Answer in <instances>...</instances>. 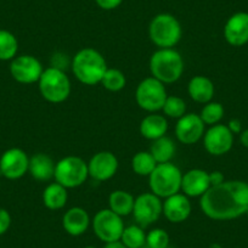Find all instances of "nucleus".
I'll list each match as a JSON object with an SVG mask.
<instances>
[{
	"instance_id": "nucleus-21",
	"label": "nucleus",
	"mask_w": 248,
	"mask_h": 248,
	"mask_svg": "<svg viewBox=\"0 0 248 248\" xmlns=\"http://www.w3.org/2000/svg\"><path fill=\"white\" fill-rule=\"evenodd\" d=\"M55 167L56 164L51 157L45 154H35L30 158L28 171L35 180L46 181L54 178Z\"/></svg>"
},
{
	"instance_id": "nucleus-40",
	"label": "nucleus",
	"mask_w": 248,
	"mask_h": 248,
	"mask_svg": "<svg viewBox=\"0 0 248 248\" xmlns=\"http://www.w3.org/2000/svg\"><path fill=\"white\" fill-rule=\"evenodd\" d=\"M246 214H247V217H248V209H247V212H246Z\"/></svg>"
},
{
	"instance_id": "nucleus-2",
	"label": "nucleus",
	"mask_w": 248,
	"mask_h": 248,
	"mask_svg": "<svg viewBox=\"0 0 248 248\" xmlns=\"http://www.w3.org/2000/svg\"><path fill=\"white\" fill-rule=\"evenodd\" d=\"M72 71L80 83L95 85L101 83L102 77L107 71L106 60L97 50L85 47L79 50L73 57Z\"/></svg>"
},
{
	"instance_id": "nucleus-6",
	"label": "nucleus",
	"mask_w": 248,
	"mask_h": 248,
	"mask_svg": "<svg viewBox=\"0 0 248 248\" xmlns=\"http://www.w3.org/2000/svg\"><path fill=\"white\" fill-rule=\"evenodd\" d=\"M38 84L42 96L52 104L63 102L71 94L70 78L59 67H49L43 71Z\"/></svg>"
},
{
	"instance_id": "nucleus-3",
	"label": "nucleus",
	"mask_w": 248,
	"mask_h": 248,
	"mask_svg": "<svg viewBox=\"0 0 248 248\" xmlns=\"http://www.w3.org/2000/svg\"><path fill=\"white\" fill-rule=\"evenodd\" d=\"M150 71L152 77L163 84H171L183 75L184 60L173 47L159 49L150 59Z\"/></svg>"
},
{
	"instance_id": "nucleus-7",
	"label": "nucleus",
	"mask_w": 248,
	"mask_h": 248,
	"mask_svg": "<svg viewBox=\"0 0 248 248\" xmlns=\"http://www.w3.org/2000/svg\"><path fill=\"white\" fill-rule=\"evenodd\" d=\"M89 176L88 163L77 156H67L60 159L55 167L54 178L56 183L65 186L66 189L78 187L85 183Z\"/></svg>"
},
{
	"instance_id": "nucleus-10",
	"label": "nucleus",
	"mask_w": 248,
	"mask_h": 248,
	"mask_svg": "<svg viewBox=\"0 0 248 248\" xmlns=\"http://www.w3.org/2000/svg\"><path fill=\"white\" fill-rule=\"evenodd\" d=\"M162 213L163 203L161 202V199L152 192H145L135 199L133 214L141 228H146L156 223Z\"/></svg>"
},
{
	"instance_id": "nucleus-33",
	"label": "nucleus",
	"mask_w": 248,
	"mask_h": 248,
	"mask_svg": "<svg viewBox=\"0 0 248 248\" xmlns=\"http://www.w3.org/2000/svg\"><path fill=\"white\" fill-rule=\"evenodd\" d=\"M11 225V216L6 209L0 208V235L5 233Z\"/></svg>"
},
{
	"instance_id": "nucleus-37",
	"label": "nucleus",
	"mask_w": 248,
	"mask_h": 248,
	"mask_svg": "<svg viewBox=\"0 0 248 248\" xmlns=\"http://www.w3.org/2000/svg\"><path fill=\"white\" fill-rule=\"evenodd\" d=\"M240 140H241V144L243 145L245 147H248V129L242 130L240 133Z\"/></svg>"
},
{
	"instance_id": "nucleus-23",
	"label": "nucleus",
	"mask_w": 248,
	"mask_h": 248,
	"mask_svg": "<svg viewBox=\"0 0 248 248\" xmlns=\"http://www.w3.org/2000/svg\"><path fill=\"white\" fill-rule=\"evenodd\" d=\"M67 189L59 183L47 185L43 192V203L46 208L51 209V211L63 208L67 203Z\"/></svg>"
},
{
	"instance_id": "nucleus-20",
	"label": "nucleus",
	"mask_w": 248,
	"mask_h": 248,
	"mask_svg": "<svg viewBox=\"0 0 248 248\" xmlns=\"http://www.w3.org/2000/svg\"><path fill=\"white\" fill-rule=\"evenodd\" d=\"M187 93L194 101L199 104H208L214 96V84L204 76H196L189 82Z\"/></svg>"
},
{
	"instance_id": "nucleus-32",
	"label": "nucleus",
	"mask_w": 248,
	"mask_h": 248,
	"mask_svg": "<svg viewBox=\"0 0 248 248\" xmlns=\"http://www.w3.org/2000/svg\"><path fill=\"white\" fill-rule=\"evenodd\" d=\"M146 245L150 248H167L169 245V235L163 229H154L146 235Z\"/></svg>"
},
{
	"instance_id": "nucleus-28",
	"label": "nucleus",
	"mask_w": 248,
	"mask_h": 248,
	"mask_svg": "<svg viewBox=\"0 0 248 248\" xmlns=\"http://www.w3.org/2000/svg\"><path fill=\"white\" fill-rule=\"evenodd\" d=\"M156 159L149 152H138L132 159V167L138 175L149 176L157 166Z\"/></svg>"
},
{
	"instance_id": "nucleus-36",
	"label": "nucleus",
	"mask_w": 248,
	"mask_h": 248,
	"mask_svg": "<svg viewBox=\"0 0 248 248\" xmlns=\"http://www.w3.org/2000/svg\"><path fill=\"white\" fill-rule=\"evenodd\" d=\"M228 128L230 129V132L232 134H240L242 132V124H241V121L238 119H231L228 124Z\"/></svg>"
},
{
	"instance_id": "nucleus-35",
	"label": "nucleus",
	"mask_w": 248,
	"mask_h": 248,
	"mask_svg": "<svg viewBox=\"0 0 248 248\" xmlns=\"http://www.w3.org/2000/svg\"><path fill=\"white\" fill-rule=\"evenodd\" d=\"M209 181H211V186H216L219 185V184L224 183L225 179H224V175L221 171L214 170L212 173H209Z\"/></svg>"
},
{
	"instance_id": "nucleus-27",
	"label": "nucleus",
	"mask_w": 248,
	"mask_h": 248,
	"mask_svg": "<svg viewBox=\"0 0 248 248\" xmlns=\"http://www.w3.org/2000/svg\"><path fill=\"white\" fill-rule=\"evenodd\" d=\"M18 42L15 35L5 30H0V61H9L16 57Z\"/></svg>"
},
{
	"instance_id": "nucleus-39",
	"label": "nucleus",
	"mask_w": 248,
	"mask_h": 248,
	"mask_svg": "<svg viewBox=\"0 0 248 248\" xmlns=\"http://www.w3.org/2000/svg\"><path fill=\"white\" fill-rule=\"evenodd\" d=\"M84 248H95V247H93V246H88V247H84Z\"/></svg>"
},
{
	"instance_id": "nucleus-25",
	"label": "nucleus",
	"mask_w": 248,
	"mask_h": 248,
	"mask_svg": "<svg viewBox=\"0 0 248 248\" xmlns=\"http://www.w3.org/2000/svg\"><path fill=\"white\" fill-rule=\"evenodd\" d=\"M175 144L173 140L168 137H162L159 139L154 140L150 149V154L154 156L157 163H167L170 162L175 155Z\"/></svg>"
},
{
	"instance_id": "nucleus-13",
	"label": "nucleus",
	"mask_w": 248,
	"mask_h": 248,
	"mask_svg": "<svg viewBox=\"0 0 248 248\" xmlns=\"http://www.w3.org/2000/svg\"><path fill=\"white\" fill-rule=\"evenodd\" d=\"M30 167V158L23 150L14 147L6 150L0 158V173L10 180H16L25 175Z\"/></svg>"
},
{
	"instance_id": "nucleus-34",
	"label": "nucleus",
	"mask_w": 248,
	"mask_h": 248,
	"mask_svg": "<svg viewBox=\"0 0 248 248\" xmlns=\"http://www.w3.org/2000/svg\"><path fill=\"white\" fill-rule=\"evenodd\" d=\"M122 1L123 0H95L97 6L101 8L102 10H114L121 5Z\"/></svg>"
},
{
	"instance_id": "nucleus-19",
	"label": "nucleus",
	"mask_w": 248,
	"mask_h": 248,
	"mask_svg": "<svg viewBox=\"0 0 248 248\" xmlns=\"http://www.w3.org/2000/svg\"><path fill=\"white\" fill-rule=\"evenodd\" d=\"M90 224L89 214L80 207L68 209L62 218V226L71 236H80L88 230Z\"/></svg>"
},
{
	"instance_id": "nucleus-9",
	"label": "nucleus",
	"mask_w": 248,
	"mask_h": 248,
	"mask_svg": "<svg viewBox=\"0 0 248 248\" xmlns=\"http://www.w3.org/2000/svg\"><path fill=\"white\" fill-rule=\"evenodd\" d=\"M93 230L99 240L108 243L121 240L124 230L122 217L112 212L111 209H101L95 214L93 219Z\"/></svg>"
},
{
	"instance_id": "nucleus-15",
	"label": "nucleus",
	"mask_w": 248,
	"mask_h": 248,
	"mask_svg": "<svg viewBox=\"0 0 248 248\" xmlns=\"http://www.w3.org/2000/svg\"><path fill=\"white\" fill-rule=\"evenodd\" d=\"M118 169V159L112 152L101 151L92 157L88 163L89 175L97 181L111 179Z\"/></svg>"
},
{
	"instance_id": "nucleus-29",
	"label": "nucleus",
	"mask_w": 248,
	"mask_h": 248,
	"mask_svg": "<svg viewBox=\"0 0 248 248\" xmlns=\"http://www.w3.org/2000/svg\"><path fill=\"white\" fill-rule=\"evenodd\" d=\"M101 84L108 92H119L125 87L127 79L122 71L117 70V68H107L101 79Z\"/></svg>"
},
{
	"instance_id": "nucleus-22",
	"label": "nucleus",
	"mask_w": 248,
	"mask_h": 248,
	"mask_svg": "<svg viewBox=\"0 0 248 248\" xmlns=\"http://www.w3.org/2000/svg\"><path fill=\"white\" fill-rule=\"evenodd\" d=\"M168 130V122L161 114H149L140 123V134L149 140H156L164 137Z\"/></svg>"
},
{
	"instance_id": "nucleus-38",
	"label": "nucleus",
	"mask_w": 248,
	"mask_h": 248,
	"mask_svg": "<svg viewBox=\"0 0 248 248\" xmlns=\"http://www.w3.org/2000/svg\"><path fill=\"white\" fill-rule=\"evenodd\" d=\"M104 248H127L121 241H114V242H108L105 243Z\"/></svg>"
},
{
	"instance_id": "nucleus-12",
	"label": "nucleus",
	"mask_w": 248,
	"mask_h": 248,
	"mask_svg": "<svg viewBox=\"0 0 248 248\" xmlns=\"http://www.w3.org/2000/svg\"><path fill=\"white\" fill-rule=\"evenodd\" d=\"M203 145L207 152L213 156H223L228 154L233 145V134L228 125H212L203 135Z\"/></svg>"
},
{
	"instance_id": "nucleus-17",
	"label": "nucleus",
	"mask_w": 248,
	"mask_h": 248,
	"mask_svg": "<svg viewBox=\"0 0 248 248\" xmlns=\"http://www.w3.org/2000/svg\"><path fill=\"white\" fill-rule=\"evenodd\" d=\"M211 187L209 173L202 169L186 171L181 180V190L187 197H200Z\"/></svg>"
},
{
	"instance_id": "nucleus-31",
	"label": "nucleus",
	"mask_w": 248,
	"mask_h": 248,
	"mask_svg": "<svg viewBox=\"0 0 248 248\" xmlns=\"http://www.w3.org/2000/svg\"><path fill=\"white\" fill-rule=\"evenodd\" d=\"M163 112L166 116L170 118H181L186 114V104L181 97L179 96H168L163 105Z\"/></svg>"
},
{
	"instance_id": "nucleus-16",
	"label": "nucleus",
	"mask_w": 248,
	"mask_h": 248,
	"mask_svg": "<svg viewBox=\"0 0 248 248\" xmlns=\"http://www.w3.org/2000/svg\"><path fill=\"white\" fill-rule=\"evenodd\" d=\"M224 37L232 46L248 43V13H236L229 17L224 27Z\"/></svg>"
},
{
	"instance_id": "nucleus-24",
	"label": "nucleus",
	"mask_w": 248,
	"mask_h": 248,
	"mask_svg": "<svg viewBox=\"0 0 248 248\" xmlns=\"http://www.w3.org/2000/svg\"><path fill=\"white\" fill-rule=\"evenodd\" d=\"M135 199L124 190H116L108 197L109 209L119 217H127L133 213Z\"/></svg>"
},
{
	"instance_id": "nucleus-18",
	"label": "nucleus",
	"mask_w": 248,
	"mask_h": 248,
	"mask_svg": "<svg viewBox=\"0 0 248 248\" xmlns=\"http://www.w3.org/2000/svg\"><path fill=\"white\" fill-rule=\"evenodd\" d=\"M163 214L170 223H183L191 214V203L184 194H175L167 197L163 202Z\"/></svg>"
},
{
	"instance_id": "nucleus-26",
	"label": "nucleus",
	"mask_w": 248,
	"mask_h": 248,
	"mask_svg": "<svg viewBox=\"0 0 248 248\" xmlns=\"http://www.w3.org/2000/svg\"><path fill=\"white\" fill-rule=\"evenodd\" d=\"M119 241L127 248H141L146 243V233L140 225H130L124 228Z\"/></svg>"
},
{
	"instance_id": "nucleus-8",
	"label": "nucleus",
	"mask_w": 248,
	"mask_h": 248,
	"mask_svg": "<svg viewBox=\"0 0 248 248\" xmlns=\"http://www.w3.org/2000/svg\"><path fill=\"white\" fill-rule=\"evenodd\" d=\"M167 97L168 95L164 84L154 77L141 80L135 93V99L140 108L152 113L163 108Z\"/></svg>"
},
{
	"instance_id": "nucleus-4",
	"label": "nucleus",
	"mask_w": 248,
	"mask_h": 248,
	"mask_svg": "<svg viewBox=\"0 0 248 248\" xmlns=\"http://www.w3.org/2000/svg\"><path fill=\"white\" fill-rule=\"evenodd\" d=\"M183 174L180 169L171 162L158 163L149 175V185L152 194L159 199H167L178 194L181 190Z\"/></svg>"
},
{
	"instance_id": "nucleus-1",
	"label": "nucleus",
	"mask_w": 248,
	"mask_h": 248,
	"mask_svg": "<svg viewBox=\"0 0 248 248\" xmlns=\"http://www.w3.org/2000/svg\"><path fill=\"white\" fill-rule=\"evenodd\" d=\"M202 212L213 220H231L246 214L248 209V183L224 181L211 186L201 196Z\"/></svg>"
},
{
	"instance_id": "nucleus-11",
	"label": "nucleus",
	"mask_w": 248,
	"mask_h": 248,
	"mask_svg": "<svg viewBox=\"0 0 248 248\" xmlns=\"http://www.w3.org/2000/svg\"><path fill=\"white\" fill-rule=\"evenodd\" d=\"M43 66L32 55H21L11 61L10 73L15 80L22 84H33L40 79Z\"/></svg>"
},
{
	"instance_id": "nucleus-30",
	"label": "nucleus",
	"mask_w": 248,
	"mask_h": 248,
	"mask_svg": "<svg viewBox=\"0 0 248 248\" xmlns=\"http://www.w3.org/2000/svg\"><path fill=\"white\" fill-rule=\"evenodd\" d=\"M200 117H201V119L203 121L204 124H208L211 127L212 125H216V124H218L224 117L223 105L214 101L204 104Z\"/></svg>"
},
{
	"instance_id": "nucleus-5",
	"label": "nucleus",
	"mask_w": 248,
	"mask_h": 248,
	"mask_svg": "<svg viewBox=\"0 0 248 248\" xmlns=\"http://www.w3.org/2000/svg\"><path fill=\"white\" fill-rule=\"evenodd\" d=\"M181 25L170 14H158L152 18L149 26L150 39L159 49L173 47L181 39Z\"/></svg>"
},
{
	"instance_id": "nucleus-14",
	"label": "nucleus",
	"mask_w": 248,
	"mask_h": 248,
	"mask_svg": "<svg viewBox=\"0 0 248 248\" xmlns=\"http://www.w3.org/2000/svg\"><path fill=\"white\" fill-rule=\"evenodd\" d=\"M203 121L200 114L187 113L178 119L175 125V135L180 142L185 145H192L199 142L204 135Z\"/></svg>"
}]
</instances>
